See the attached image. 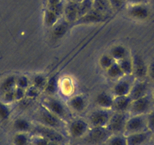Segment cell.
Masks as SVG:
<instances>
[{"instance_id": "obj_1", "label": "cell", "mask_w": 154, "mask_h": 145, "mask_svg": "<svg viewBox=\"0 0 154 145\" xmlns=\"http://www.w3.org/2000/svg\"><path fill=\"white\" fill-rule=\"evenodd\" d=\"M36 119L39 124L60 131L63 128V121L53 114L45 107L41 106L36 113Z\"/></svg>"}, {"instance_id": "obj_31", "label": "cell", "mask_w": 154, "mask_h": 145, "mask_svg": "<svg viewBox=\"0 0 154 145\" xmlns=\"http://www.w3.org/2000/svg\"><path fill=\"white\" fill-rule=\"evenodd\" d=\"M107 141L108 145H127L126 136L124 134H112Z\"/></svg>"}, {"instance_id": "obj_7", "label": "cell", "mask_w": 154, "mask_h": 145, "mask_svg": "<svg viewBox=\"0 0 154 145\" xmlns=\"http://www.w3.org/2000/svg\"><path fill=\"white\" fill-rule=\"evenodd\" d=\"M108 16L106 14L100 12L97 10L92 8L88 12L79 17L78 20H75L72 24L71 27L75 26H79V25H86V24H94V23H103L107 19Z\"/></svg>"}, {"instance_id": "obj_34", "label": "cell", "mask_w": 154, "mask_h": 145, "mask_svg": "<svg viewBox=\"0 0 154 145\" xmlns=\"http://www.w3.org/2000/svg\"><path fill=\"white\" fill-rule=\"evenodd\" d=\"M116 60H114L112 57V56L110 54H103V55L100 57V60H99V63H100V66H101L103 69H107L113 63H115Z\"/></svg>"}, {"instance_id": "obj_2", "label": "cell", "mask_w": 154, "mask_h": 145, "mask_svg": "<svg viewBox=\"0 0 154 145\" xmlns=\"http://www.w3.org/2000/svg\"><path fill=\"white\" fill-rule=\"evenodd\" d=\"M43 106L63 121H67L69 119V113L67 108L59 99L54 97H48L43 101Z\"/></svg>"}, {"instance_id": "obj_44", "label": "cell", "mask_w": 154, "mask_h": 145, "mask_svg": "<svg viewBox=\"0 0 154 145\" xmlns=\"http://www.w3.org/2000/svg\"><path fill=\"white\" fill-rule=\"evenodd\" d=\"M48 145H60V143L57 141H49Z\"/></svg>"}, {"instance_id": "obj_9", "label": "cell", "mask_w": 154, "mask_h": 145, "mask_svg": "<svg viewBox=\"0 0 154 145\" xmlns=\"http://www.w3.org/2000/svg\"><path fill=\"white\" fill-rule=\"evenodd\" d=\"M32 131H34L36 135L42 136L50 141H57L60 143L64 140V137L61 133L59 132V131L42 125L39 123L32 127Z\"/></svg>"}, {"instance_id": "obj_14", "label": "cell", "mask_w": 154, "mask_h": 145, "mask_svg": "<svg viewBox=\"0 0 154 145\" xmlns=\"http://www.w3.org/2000/svg\"><path fill=\"white\" fill-rule=\"evenodd\" d=\"M127 145H146L151 139V131L149 130L141 132L127 134Z\"/></svg>"}, {"instance_id": "obj_26", "label": "cell", "mask_w": 154, "mask_h": 145, "mask_svg": "<svg viewBox=\"0 0 154 145\" xmlns=\"http://www.w3.org/2000/svg\"><path fill=\"white\" fill-rule=\"evenodd\" d=\"M65 0H46V7L45 8L53 10L60 16L63 15L64 9Z\"/></svg>"}, {"instance_id": "obj_48", "label": "cell", "mask_w": 154, "mask_h": 145, "mask_svg": "<svg viewBox=\"0 0 154 145\" xmlns=\"http://www.w3.org/2000/svg\"><path fill=\"white\" fill-rule=\"evenodd\" d=\"M69 145H77V144H75V143H72V144H69Z\"/></svg>"}, {"instance_id": "obj_22", "label": "cell", "mask_w": 154, "mask_h": 145, "mask_svg": "<svg viewBox=\"0 0 154 145\" xmlns=\"http://www.w3.org/2000/svg\"><path fill=\"white\" fill-rule=\"evenodd\" d=\"M109 54L112 56V57L116 61H119L125 57H129L128 49L122 45H116L112 46L109 51Z\"/></svg>"}, {"instance_id": "obj_13", "label": "cell", "mask_w": 154, "mask_h": 145, "mask_svg": "<svg viewBox=\"0 0 154 145\" xmlns=\"http://www.w3.org/2000/svg\"><path fill=\"white\" fill-rule=\"evenodd\" d=\"M63 14L65 20L69 22L72 26V23L79 17V2H66Z\"/></svg>"}, {"instance_id": "obj_20", "label": "cell", "mask_w": 154, "mask_h": 145, "mask_svg": "<svg viewBox=\"0 0 154 145\" xmlns=\"http://www.w3.org/2000/svg\"><path fill=\"white\" fill-rule=\"evenodd\" d=\"M68 104L73 111L81 113L85 110L87 103L83 95H75L69 99Z\"/></svg>"}, {"instance_id": "obj_11", "label": "cell", "mask_w": 154, "mask_h": 145, "mask_svg": "<svg viewBox=\"0 0 154 145\" xmlns=\"http://www.w3.org/2000/svg\"><path fill=\"white\" fill-rule=\"evenodd\" d=\"M90 129L89 123L82 119H77L69 122L68 131L72 138H82Z\"/></svg>"}, {"instance_id": "obj_19", "label": "cell", "mask_w": 154, "mask_h": 145, "mask_svg": "<svg viewBox=\"0 0 154 145\" xmlns=\"http://www.w3.org/2000/svg\"><path fill=\"white\" fill-rule=\"evenodd\" d=\"M114 96L106 91H101L97 94L95 102L97 106L102 109L112 110Z\"/></svg>"}, {"instance_id": "obj_4", "label": "cell", "mask_w": 154, "mask_h": 145, "mask_svg": "<svg viewBox=\"0 0 154 145\" xmlns=\"http://www.w3.org/2000/svg\"><path fill=\"white\" fill-rule=\"evenodd\" d=\"M154 106L152 96L149 94L132 100L129 108L131 116L134 115H146Z\"/></svg>"}, {"instance_id": "obj_41", "label": "cell", "mask_w": 154, "mask_h": 145, "mask_svg": "<svg viewBox=\"0 0 154 145\" xmlns=\"http://www.w3.org/2000/svg\"><path fill=\"white\" fill-rule=\"evenodd\" d=\"M15 100H20L26 96V90L16 87L14 90Z\"/></svg>"}, {"instance_id": "obj_5", "label": "cell", "mask_w": 154, "mask_h": 145, "mask_svg": "<svg viewBox=\"0 0 154 145\" xmlns=\"http://www.w3.org/2000/svg\"><path fill=\"white\" fill-rule=\"evenodd\" d=\"M128 117L129 116L126 112H113L106 128L112 134H124Z\"/></svg>"}, {"instance_id": "obj_45", "label": "cell", "mask_w": 154, "mask_h": 145, "mask_svg": "<svg viewBox=\"0 0 154 145\" xmlns=\"http://www.w3.org/2000/svg\"><path fill=\"white\" fill-rule=\"evenodd\" d=\"M66 2H82V0H65Z\"/></svg>"}, {"instance_id": "obj_23", "label": "cell", "mask_w": 154, "mask_h": 145, "mask_svg": "<svg viewBox=\"0 0 154 145\" xmlns=\"http://www.w3.org/2000/svg\"><path fill=\"white\" fill-rule=\"evenodd\" d=\"M17 77L14 75H9L4 78L0 83V91L3 94L6 91L14 90L17 87Z\"/></svg>"}, {"instance_id": "obj_16", "label": "cell", "mask_w": 154, "mask_h": 145, "mask_svg": "<svg viewBox=\"0 0 154 145\" xmlns=\"http://www.w3.org/2000/svg\"><path fill=\"white\" fill-rule=\"evenodd\" d=\"M132 85L129 79H119L112 88V95L114 97L129 95Z\"/></svg>"}, {"instance_id": "obj_17", "label": "cell", "mask_w": 154, "mask_h": 145, "mask_svg": "<svg viewBox=\"0 0 154 145\" xmlns=\"http://www.w3.org/2000/svg\"><path fill=\"white\" fill-rule=\"evenodd\" d=\"M52 28L51 37L54 40H58L62 39L67 33L68 30L71 28V24L65 19L59 20Z\"/></svg>"}, {"instance_id": "obj_43", "label": "cell", "mask_w": 154, "mask_h": 145, "mask_svg": "<svg viewBox=\"0 0 154 145\" xmlns=\"http://www.w3.org/2000/svg\"><path fill=\"white\" fill-rule=\"evenodd\" d=\"M128 5H137V4L146 3V0H126Z\"/></svg>"}, {"instance_id": "obj_6", "label": "cell", "mask_w": 154, "mask_h": 145, "mask_svg": "<svg viewBox=\"0 0 154 145\" xmlns=\"http://www.w3.org/2000/svg\"><path fill=\"white\" fill-rule=\"evenodd\" d=\"M146 115H134L128 117L125 129V135L146 131Z\"/></svg>"}, {"instance_id": "obj_8", "label": "cell", "mask_w": 154, "mask_h": 145, "mask_svg": "<svg viewBox=\"0 0 154 145\" xmlns=\"http://www.w3.org/2000/svg\"><path fill=\"white\" fill-rule=\"evenodd\" d=\"M112 113V110L107 109L100 108L94 110L89 116L90 125L92 127H106Z\"/></svg>"}, {"instance_id": "obj_27", "label": "cell", "mask_w": 154, "mask_h": 145, "mask_svg": "<svg viewBox=\"0 0 154 145\" xmlns=\"http://www.w3.org/2000/svg\"><path fill=\"white\" fill-rule=\"evenodd\" d=\"M58 89V76L57 75H54L47 81L44 90L45 92L49 95H54Z\"/></svg>"}, {"instance_id": "obj_25", "label": "cell", "mask_w": 154, "mask_h": 145, "mask_svg": "<svg viewBox=\"0 0 154 145\" xmlns=\"http://www.w3.org/2000/svg\"><path fill=\"white\" fill-rule=\"evenodd\" d=\"M106 75L111 79H120L125 76L123 71L121 69L120 66L117 61L112 63L107 69H106Z\"/></svg>"}, {"instance_id": "obj_40", "label": "cell", "mask_w": 154, "mask_h": 145, "mask_svg": "<svg viewBox=\"0 0 154 145\" xmlns=\"http://www.w3.org/2000/svg\"><path fill=\"white\" fill-rule=\"evenodd\" d=\"M50 140L42 136L36 135L32 140V145H48Z\"/></svg>"}, {"instance_id": "obj_21", "label": "cell", "mask_w": 154, "mask_h": 145, "mask_svg": "<svg viewBox=\"0 0 154 145\" xmlns=\"http://www.w3.org/2000/svg\"><path fill=\"white\" fill-rule=\"evenodd\" d=\"M61 16L53 10L45 8L44 11V23L47 27H53L60 20Z\"/></svg>"}, {"instance_id": "obj_36", "label": "cell", "mask_w": 154, "mask_h": 145, "mask_svg": "<svg viewBox=\"0 0 154 145\" xmlns=\"http://www.w3.org/2000/svg\"><path fill=\"white\" fill-rule=\"evenodd\" d=\"M29 86V80L24 75L17 77V87L26 90Z\"/></svg>"}, {"instance_id": "obj_42", "label": "cell", "mask_w": 154, "mask_h": 145, "mask_svg": "<svg viewBox=\"0 0 154 145\" xmlns=\"http://www.w3.org/2000/svg\"><path fill=\"white\" fill-rule=\"evenodd\" d=\"M149 77L150 78L151 80L154 82V60L150 62L148 65V75Z\"/></svg>"}, {"instance_id": "obj_32", "label": "cell", "mask_w": 154, "mask_h": 145, "mask_svg": "<svg viewBox=\"0 0 154 145\" xmlns=\"http://www.w3.org/2000/svg\"><path fill=\"white\" fill-rule=\"evenodd\" d=\"M11 113V110L8 103L0 100V121L1 122L6 121L10 117Z\"/></svg>"}, {"instance_id": "obj_15", "label": "cell", "mask_w": 154, "mask_h": 145, "mask_svg": "<svg viewBox=\"0 0 154 145\" xmlns=\"http://www.w3.org/2000/svg\"><path fill=\"white\" fill-rule=\"evenodd\" d=\"M149 86V84L145 80H137V82L133 83L130 91L129 96L132 100L137 98L143 97L148 94Z\"/></svg>"}, {"instance_id": "obj_33", "label": "cell", "mask_w": 154, "mask_h": 145, "mask_svg": "<svg viewBox=\"0 0 154 145\" xmlns=\"http://www.w3.org/2000/svg\"><path fill=\"white\" fill-rule=\"evenodd\" d=\"M32 85L36 87L39 90L44 89L47 83V78L43 74H35L32 77Z\"/></svg>"}, {"instance_id": "obj_47", "label": "cell", "mask_w": 154, "mask_h": 145, "mask_svg": "<svg viewBox=\"0 0 154 145\" xmlns=\"http://www.w3.org/2000/svg\"><path fill=\"white\" fill-rule=\"evenodd\" d=\"M152 141H153V143H154V136H153V137H152Z\"/></svg>"}, {"instance_id": "obj_28", "label": "cell", "mask_w": 154, "mask_h": 145, "mask_svg": "<svg viewBox=\"0 0 154 145\" xmlns=\"http://www.w3.org/2000/svg\"><path fill=\"white\" fill-rule=\"evenodd\" d=\"M118 63L120 66L121 69L123 71L124 74L125 76H129V75L132 74L133 72V63H132V58L130 57H125V58L122 59V60L117 61Z\"/></svg>"}, {"instance_id": "obj_46", "label": "cell", "mask_w": 154, "mask_h": 145, "mask_svg": "<svg viewBox=\"0 0 154 145\" xmlns=\"http://www.w3.org/2000/svg\"><path fill=\"white\" fill-rule=\"evenodd\" d=\"M152 103H153V105H154V91H153V93H152Z\"/></svg>"}, {"instance_id": "obj_39", "label": "cell", "mask_w": 154, "mask_h": 145, "mask_svg": "<svg viewBox=\"0 0 154 145\" xmlns=\"http://www.w3.org/2000/svg\"><path fill=\"white\" fill-rule=\"evenodd\" d=\"M14 90L6 91V92L3 93V94H2V101L8 103V104L10 103H12L13 101H14V100H15V97H14Z\"/></svg>"}, {"instance_id": "obj_35", "label": "cell", "mask_w": 154, "mask_h": 145, "mask_svg": "<svg viewBox=\"0 0 154 145\" xmlns=\"http://www.w3.org/2000/svg\"><path fill=\"white\" fill-rule=\"evenodd\" d=\"M111 8L116 11H121L125 8L127 2L126 0H108Z\"/></svg>"}, {"instance_id": "obj_18", "label": "cell", "mask_w": 154, "mask_h": 145, "mask_svg": "<svg viewBox=\"0 0 154 145\" xmlns=\"http://www.w3.org/2000/svg\"><path fill=\"white\" fill-rule=\"evenodd\" d=\"M131 102H132V99L130 97L129 95L114 97L112 110H115L116 112L125 113L129 110Z\"/></svg>"}, {"instance_id": "obj_12", "label": "cell", "mask_w": 154, "mask_h": 145, "mask_svg": "<svg viewBox=\"0 0 154 145\" xmlns=\"http://www.w3.org/2000/svg\"><path fill=\"white\" fill-rule=\"evenodd\" d=\"M133 72L137 80H144L148 75V65L140 54H135L132 57Z\"/></svg>"}, {"instance_id": "obj_24", "label": "cell", "mask_w": 154, "mask_h": 145, "mask_svg": "<svg viewBox=\"0 0 154 145\" xmlns=\"http://www.w3.org/2000/svg\"><path fill=\"white\" fill-rule=\"evenodd\" d=\"M13 128L16 132L28 133L32 131V126L30 122L25 118H17L13 122Z\"/></svg>"}, {"instance_id": "obj_10", "label": "cell", "mask_w": 154, "mask_h": 145, "mask_svg": "<svg viewBox=\"0 0 154 145\" xmlns=\"http://www.w3.org/2000/svg\"><path fill=\"white\" fill-rule=\"evenodd\" d=\"M127 14L131 19L143 21L150 17L151 11L146 3L129 5L127 8Z\"/></svg>"}, {"instance_id": "obj_37", "label": "cell", "mask_w": 154, "mask_h": 145, "mask_svg": "<svg viewBox=\"0 0 154 145\" xmlns=\"http://www.w3.org/2000/svg\"><path fill=\"white\" fill-rule=\"evenodd\" d=\"M146 125L149 131H154V106L152 110L146 114Z\"/></svg>"}, {"instance_id": "obj_38", "label": "cell", "mask_w": 154, "mask_h": 145, "mask_svg": "<svg viewBox=\"0 0 154 145\" xmlns=\"http://www.w3.org/2000/svg\"><path fill=\"white\" fill-rule=\"evenodd\" d=\"M39 94V89L35 87L34 85L32 86H29L26 89V96L29 98H35V97H38Z\"/></svg>"}, {"instance_id": "obj_30", "label": "cell", "mask_w": 154, "mask_h": 145, "mask_svg": "<svg viewBox=\"0 0 154 145\" xmlns=\"http://www.w3.org/2000/svg\"><path fill=\"white\" fill-rule=\"evenodd\" d=\"M14 145H29V137L27 133L16 132L13 137Z\"/></svg>"}, {"instance_id": "obj_29", "label": "cell", "mask_w": 154, "mask_h": 145, "mask_svg": "<svg viewBox=\"0 0 154 145\" xmlns=\"http://www.w3.org/2000/svg\"><path fill=\"white\" fill-rule=\"evenodd\" d=\"M93 8L103 14H106L111 7L108 0H93Z\"/></svg>"}, {"instance_id": "obj_3", "label": "cell", "mask_w": 154, "mask_h": 145, "mask_svg": "<svg viewBox=\"0 0 154 145\" xmlns=\"http://www.w3.org/2000/svg\"><path fill=\"white\" fill-rule=\"evenodd\" d=\"M111 135L106 127H92L84 136V140L87 143L97 145L107 141Z\"/></svg>"}]
</instances>
